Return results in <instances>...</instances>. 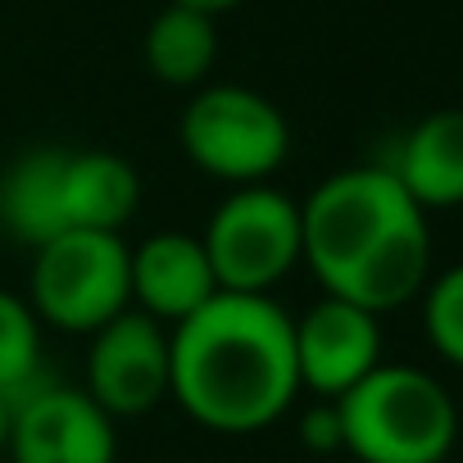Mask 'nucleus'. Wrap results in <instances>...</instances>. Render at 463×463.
Here are the masks:
<instances>
[{"label": "nucleus", "instance_id": "f257e3e1", "mask_svg": "<svg viewBox=\"0 0 463 463\" xmlns=\"http://www.w3.org/2000/svg\"><path fill=\"white\" fill-rule=\"evenodd\" d=\"M168 395L218 436H250L287 418L300 395L296 327L273 296L213 291L168 327Z\"/></svg>", "mask_w": 463, "mask_h": 463}, {"label": "nucleus", "instance_id": "f03ea898", "mask_svg": "<svg viewBox=\"0 0 463 463\" xmlns=\"http://www.w3.org/2000/svg\"><path fill=\"white\" fill-rule=\"evenodd\" d=\"M305 264L323 296L368 314H391L422 296L431 278L427 209L386 164H359L323 177L300 204Z\"/></svg>", "mask_w": 463, "mask_h": 463}, {"label": "nucleus", "instance_id": "7ed1b4c3", "mask_svg": "<svg viewBox=\"0 0 463 463\" xmlns=\"http://www.w3.org/2000/svg\"><path fill=\"white\" fill-rule=\"evenodd\" d=\"M345 454L359 463H445L458 440L449 391L413 364H377L336 400Z\"/></svg>", "mask_w": 463, "mask_h": 463}, {"label": "nucleus", "instance_id": "20e7f679", "mask_svg": "<svg viewBox=\"0 0 463 463\" xmlns=\"http://www.w3.org/2000/svg\"><path fill=\"white\" fill-rule=\"evenodd\" d=\"M28 305L46 327L73 336H91L132 309V246L123 232L73 227L37 246Z\"/></svg>", "mask_w": 463, "mask_h": 463}, {"label": "nucleus", "instance_id": "39448f33", "mask_svg": "<svg viewBox=\"0 0 463 463\" xmlns=\"http://www.w3.org/2000/svg\"><path fill=\"white\" fill-rule=\"evenodd\" d=\"M204 255L213 264L218 291L273 296L296 264H305V227L300 200L273 182L232 186L204 222Z\"/></svg>", "mask_w": 463, "mask_h": 463}, {"label": "nucleus", "instance_id": "423d86ee", "mask_svg": "<svg viewBox=\"0 0 463 463\" xmlns=\"http://www.w3.org/2000/svg\"><path fill=\"white\" fill-rule=\"evenodd\" d=\"M177 137L186 159L204 177H218L227 186L273 182V173L291 155L287 114L269 96L237 82L200 87L182 109Z\"/></svg>", "mask_w": 463, "mask_h": 463}, {"label": "nucleus", "instance_id": "0eeeda50", "mask_svg": "<svg viewBox=\"0 0 463 463\" xmlns=\"http://www.w3.org/2000/svg\"><path fill=\"white\" fill-rule=\"evenodd\" d=\"M168 327L141 309H123L87 345V382L82 391L118 422L141 418L159 400H168Z\"/></svg>", "mask_w": 463, "mask_h": 463}, {"label": "nucleus", "instance_id": "6e6552de", "mask_svg": "<svg viewBox=\"0 0 463 463\" xmlns=\"http://www.w3.org/2000/svg\"><path fill=\"white\" fill-rule=\"evenodd\" d=\"M5 449L14 463H114L118 431L82 386L42 382L14 400Z\"/></svg>", "mask_w": 463, "mask_h": 463}, {"label": "nucleus", "instance_id": "1a4fd4ad", "mask_svg": "<svg viewBox=\"0 0 463 463\" xmlns=\"http://www.w3.org/2000/svg\"><path fill=\"white\" fill-rule=\"evenodd\" d=\"M291 327H296L300 391L318 400H341L382 364V323L377 314L350 300L323 296L300 318H291Z\"/></svg>", "mask_w": 463, "mask_h": 463}, {"label": "nucleus", "instance_id": "9d476101", "mask_svg": "<svg viewBox=\"0 0 463 463\" xmlns=\"http://www.w3.org/2000/svg\"><path fill=\"white\" fill-rule=\"evenodd\" d=\"M213 291V264L204 241L191 232H150L141 246H132V309L150 314L155 323L177 327Z\"/></svg>", "mask_w": 463, "mask_h": 463}, {"label": "nucleus", "instance_id": "9b49d317", "mask_svg": "<svg viewBox=\"0 0 463 463\" xmlns=\"http://www.w3.org/2000/svg\"><path fill=\"white\" fill-rule=\"evenodd\" d=\"M64 146H33L0 173V227L28 250L69 232L64 222Z\"/></svg>", "mask_w": 463, "mask_h": 463}, {"label": "nucleus", "instance_id": "f8f14e48", "mask_svg": "<svg viewBox=\"0 0 463 463\" xmlns=\"http://www.w3.org/2000/svg\"><path fill=\"white\" fill-rule=\"evenodd\" d=\"M386 168L422 209L463 204V109H436L413 123Z\"/></svg>", "mask_w": 463, "mask_h": 463}, {"label": "nucleus", "instance_id": "ddd939ff", "mask_svg": "<svg viewBox=\"0 0 463 463\" xmlns=\"http://www.w3.org/2000/svg\"><path fill=\"white\" fill-rule=\"evenodd\" d=\"M141 204V173L114 150H69L64 222L69 232H123Z\"/></svg>", "mask_w": 463, "mask_h": 463}, {"label": "nucleus", "instance_id": "4468645a", "mask_svg": "<svg viewBox=\"0 0 463 463\" xmlns=\"http://www.w3.org/2000/svg\"><path fill=\"white\" fill-rule=\"evenodd\" d=\"M146 69L168 82V87H200L218 60V28L213 14L186 10V5H168L150 19L146 28Z\"/></svg>", "mask_w": 463, "mask_h": 463}, {"label": "nucleus", "instance_id": "2eb2a0df", "mask_svg": "<svg viewBox=\"0 0 463 463\" xmlns=\"http://www.w3.org/2000/svg\"><path fill=\"white\" fill-rule=\"evenodd\" d=\"M42 386V318L14 291H0V395L10 404Z\"/></svg>", "mask_w": 463, "mask_h": 463}, {"label": "nucleus", "instance_id": "dca6fc26", "mask_svg": "<svg viewBox=\"0 0 463 463\" xmlns=\"http://www.w3.org/2000/svg\"><path fill=\"white\" fill-rule=\"evenodd\" d=\"M422 327H427V341L431 350L463 368V264L427 278L422 287Z\"/></svg>", "mask_w": 463, "mask_h": 463}, {"label": "nucleus", "instance_id": "f3484780", "mask_svg": "<svg viewBox=\"0 0 463 463\" xmlns=\"http://www.w3.org/2000/svg\"><path fill=\"white\" fill-rule=\"evenodd\" d=\"M300 445L314 449V454H336V449H345L336 400H318L314 409L300 413Z\"/></svg>", "mask_w": 463, "mask_h": 463}, {"label": "nucleus", "instance_id": "a211bd4d", "mask_svg": "<svg viewBox=\"0 0 463 463\" xmlns=\"http://www.w3.org/2000/svg\"><path fill=\"white\" fill-rule=\"evenodd\" d=\"M173 5H186V10H200V14H222V10H237L241 0H173Z\"/></svg>", "mask_w": 463, "mask_h": 463}, {"label": "nucleus", "instance_id": "6ab92c4d", "mask_svg": "<svg viewBox=\"0 0 463 463\" xmlns=\"http://www.w3.org/2000/svg\"><path fill=\"white\" fill-rule=\"evenodd\" d=\"M10 409H14V404L0 395V449H5V440H10Z\"/></svg>", "mask_w": 463, "mask_h": 463}]
</instances>
